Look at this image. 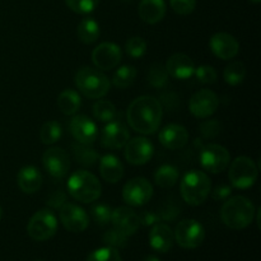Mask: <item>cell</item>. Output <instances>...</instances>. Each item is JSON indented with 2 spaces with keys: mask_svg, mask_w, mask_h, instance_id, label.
<instances>
[{
  "mask_svg": "<svg viewBox=\"0 0 261 261\" xmlns=\"http://www.w3.org/2000/svg\"><path fill=\"white\" fill-rule=\"evenodd\" d=\"M161 102L152 96H140L133 99L126 111L130 127L140 134H154L162 121Z\"/></svg>",
  "mask_w": 261,
  "mask_h": 261,
  "instance_id": "1",
  "label": "cell"
},
{
  "mask_svg": "<svg viewBox=\"0 0 261 261\" xmlns=\"http://www.w3.org/2000/svg\"><path fill=\"white\" fill-rule=\"evenodd\" d=\"M255 205L246 196L237 195L226 199L221 209L223 223L231 229H244L254 221Z\"/></svg>",
  "mask_w": 261,
  "mask_h": 261,
  "instance_id": "2",
  "label": "cell"
},
{
  "mask_svg": "<svg viewBox=\"0 0 261 261\" xmlns=\"http://www.w3.org/2000/svg\"><path fill=\"white\" fill-rule=\"evenodd\" d=\"M181 196L189 205H201L208 199L212 191V182L205 172L191 170L185 173L180 185Z\"/></svg>",
  "mask_w": 261,
  "mask_h": 261,
  "instance_id": "3",
  "label": "cell"
},
{
  "mask_svg": "<svg viewBox=\"0 0 261 261\" xmlns=\"http://www.w3.org/2000/svg\"><path fill=\"white\" fill-rule=\"evenodd\" d=\"M68 191L73 199L83 204L96 201L101 196L102 186L93 173L79 170L68 178Z\"/></svg>",
  "mask_w": 261,
  "mask_h": 261,
  "instance_id": "4",
  "label": "cell"
},
{
  "mask_svg": "<svg viewBox=\"0 0 261 261\" xmlns=\"http://www.w3.org/2000/svg\"><path fill=\"white\" fill-rule=\"evenodd\" d=\"M75 84L87 98H103L110 91V79L99 69L84 66L75 74Z\"/></svg>",
  "mask_w": 261,
  "mask_h": 261,
  "instance_id": "5",
  "label": "cell"
},
{
  "mask_svg": "<svg viewBox=\"0 0 261 261\" xmlns=\"http://www.w3.org/2000/svg\"><path fill=\"white\" fill-rule=\"evenodd\" d=\"M259 176V168L252 158L241 155L232 161L228 171V178L231 185L236 189H249L256 182Z\"/></svg>",
  "mask_w": 261,
  "mask_h": 261,
  "instance_id": "6",
  "label": "cell"
},
{
  "mask_svg": "<svg viewBox=\"0 0 261 261\" xmlns=\"http://www.w3.org/2000/svg\"><path fill=\"white\" fill-rule=\"evenodd\" d=\"M58 232V218L51 209H41L31 217L27 233L35 241H47Z\"/></svg>",
  "mask_w": 261,
  "mask_h": 261,
  "instance_id": "7",
  "label": "cell"
},
{
  "mask_svg": "<svg viewBox=\"0 0 261 261\" xmlns=\"http://www.w3.org/2000/svg\"><path fill=\"white\" fill-rule=\"evenodd\" d=\"M173 237L184 249H196L203 244L205 231L203 224L195 219H184L176 226Z\"/></svg>",
  "mask_w": 261,
  "mask_h": 261,
  "instance_id": "8",
  "label": "cell"
},
{
  "mask_svg": "<svg viewBox=\"0 0 261 261\" xmlns=\"http://www.w3.org/2000/svg\"><path fill=\"white\" fill-rule=\"evenodd\" d=\"M201 167L211 173H221L231 163V154L221 144H208L203 147L200 155Z\"/></svg>",
  "mask_w": 261,
  "mask_h": 261,
  "instance_id": "9",
  "label": "cell"
},
{
  "mask_svg": "<svg viewBox=\"0 0 261 261\" xmlns=\"http://www.w3.org/2000/svg\"><path fill=\"white\" fill-rule=\"evenodd\" d=\"M153 186L147 178L135 177L125 184L122 188V199L132 206H142L150 200Z\"/></svg>",
  "mask_w": 261,
  "mask_h": 261,
  "instance_id": "10",
  "label": "cell"
},
{
  "mask_svg": "<svg viewBox=\"0 0 261 261\" xmlns=\"http://www.w3.org/2000/svg\"><path fill=\"white\" fill-rule=\"evenodd\" d=\"M219 106V98L211 89H200L191 96L189 102L190 112L198 119H208Z\"/></svg>",
  "mask_w": 261,
  "mask_h": 261,
  "instance_id": "11",
  "label": "cell"
},
{
  "mask_svg": "<svg viewBox=\"0 0 261 261\" xmlns=\"http://www.w3.org/2000/svg\"><path fill=\"white\" fill-rule=\"evenodd\" d=\"M45 170L55 178H64L70 170V157L63 148H48L42 155Z\"/></svg>",
  "mask_w": 261,
  "mask_h": 261,
  "instance_id": "12",
  "label": "cell"
},
{
  "mask_svg": "<svg viewBox=\"0 0 261 261\" xmlns=\"http://www.w3.org/2000/svg\"><path fill=\"white\" fill-rule=\"evenodd\" d=\"M122 59V50L114 42H102L94 47L92 53V61L99 70H111L120 64Z\"/></svg>",
  "mask_w": 261,
  "mask_h": 261,
  "instance_id": "13",
  "label": "cell"
},
{
  "mask_svg": "<svg viewBox=\"0 0 261 261\" xmlns=\"http://www.w3.org/2000/svg\"><path fill=\"white\" fill-rule=\"evenodd\" d=\"M125 160L134 166H142L149 162L154 153V147L152 142L147 138L138 137L132 140H127L124 147Z\"/></svg>",
  "mask_w": 261,
  "mask_h": 261,
  "instance_id": "14",
  "label": "cell"
},
{
  "mask_svg": "<svg viewBox=\"0 0 261 261\" xmlns=\"http://www.w3.org/2000/svg\"><path fill=\"white\" fill-rule=\"evenodd\" d=\"M71 135L81 144L92 145L98 137L96 122L86 115H74L69 124Z\"/></svg>",
  "mask_w": 261,
  "mask_h": 261,
  "instance_id": "15",
  "label": "cell"
},
{
  "mask_svg": "<svg viewBox=\"0 0 261 261\" xmlns=\"http://www.w3.org/2000/svg\"><path fill=\"white\" fill-rule=\"evenodd\" d=\"M60 221L65 229L79 233L88 227V214L83 208L73 203H65L60 208Z\"/></svg>",
  "mask_w": 261,
  "mask_h": 261,
  "instance_id": "16",
  "label": "cell"
},
{
  "mask_svg": "<svg viewBox=\"0 0 261 261\" xmlns=\"http://www.w3.org/2000/svg\"><path fill=\"white\" fill-rule=\"evenodd\" d=\"M209 47L217 58L222 60H231L239 54L240 42L231 33L218 32L211 37Z\"/></svg>",
  "mask_w": 261,
  "mask_h": 261,
  "instance_id": "17",
  "label": "cell"
},
{
  "mask_svg": "<svg viewBox=\"0 0 261 261\" xmlns=\"http://www.w3.org/2000/svg\"><path fill=\"white\" fill-rule=\"evenodd\" d=\"M129 139V130L120 121L112 120V121L107 122L106 126L102 130L101 144L109 149H121Z\"/></svg>",
  "mask_w": 261,
  "mask_h": 261,
  "instance_id": "18",
  "label": "cell"
},
{
  "mask_svg": "<svg viewBox=\"0 0 261 261\" xmlns=\"http://www.w3.org/2000/svg\"><path fill=\"white\" fill-rule=\"evenodd\" d=\"M111 222L114 224V228L124 233L125 236H132L138 231L140 226L139 216L127 206H119L114 209L111 213Z\"/></svg>",
  "mask_w": 261,
  "mask_h": 261,
  "instance_id": "19",
  "label": "cell"
},
{
  "mask_svg": "<svg viewBox=\"0 0 261 261\" xmlns=\"http://www.w3.org/2000/svg\"><path fill=\"white\" fill-rule=\"evenodd\" d=\"M165 68L170 76L175 79H180V81H185V79H189L190 76L194 75L195 64H194L193 59L189 55L177 53L173 54L172 56L167 59Z\"/></svg>",
  "mask_w": 261,
  "mask_h": 261,
  "instance_id": "20",
  "label": "cell"
},
{
  "mask_svg": "<svg viewBox=\"0 0 261 261\" xmlns=\"http://www.w3.org/2000/svg\"><path fill=\"white\" fill-rule=\"evenodd\" d=\"M161 144L170 150H177L185 147L189 142V132L180 124H168L158 135Z\"/></svg>",
  "mask_w": 261,
  "mask_h": 261,
  "instance_id": "21",
  "label": "cell"
},
{
  "mask_svg": "<svg viewBox=\"0 0 261 261\" xmlns=\"http://www.w3.org/2000/svg\"><path fill=\"white\" fill-rule=\"evenodd\" d=\"M175 237L170 226L166 223H155L149 232V244L158 252H167L172 249Z\"/></svg>",
  "mask_w": 261,
  "mask_h": 261,
  "instance_id": "22",
  "label": "cell"
},
{
  "mask_svg": "<svg viewBox=\"0 0 261 261\" xmlns=\"http://www.w3.org/2000/svg\"><path fill=\"white\" fill-rule=\"evenodd\" d=\"M166 7L165 0H140L138 7V14L143 22L148 24H155L165 18Z\"/></svg>",
  "mask_w": 261,
  "mask_h": 261,
  "instance_id": "23",
  "label": "cell"
},
{
  "mask_svg": "<svg viewBox=\"0 0 261 261\" xmlns=\"http://www.w3.org/2000/svg\"><path fill=\"white\" fill-rule=\"evenodd\" d=\"M42 175L35 166H24L17 175V184L20 190L25 194H35L42 186Z\"/></svg>",
  "mask_w": 261,
  "mask_h": 261,
  "instance_id": "24",
  "label": "cell"
},
{
  "mask_svg": "<svg viewBox=\"0 0 261 261\" xmlns=\"http://www.w3.org/2000/svg\"><path fill=\"white\" fill-rule=\"evenodd\" d=\"M99 173L109 184H117L124 177V165L114 154H106L99 161Z\"/></svg>",
  "mask_w": 261,
  "mask_h": 261,
  "instance_id": "25",
  "label": "cell"
},
{
  "mask_svg": "<svg viewBox=\"0 0 261 261\" xmlns=\"http://www.w3.org/2000/svg\"><path fill=\"white\" fill-rule=\"evenodd\" d=\"M82 105V98L79 96V93L74 89L68 88L64 89L58 97V107L64 115H75L78 112V110L81 109Z\"/></svg>",
  "mask_w": 261,
  "mask_h": 261,
  "instance_id": "26",
  "label": "cell"
},
{
  "mask_svg": "<svg viewBox=\"0 0 261 261\" xmlns=\"http://www.w3.org/2000/svg\"><path fill=\"white\" fill-rule=\"evenodd\" d=\"M76 35H78L79 40L87 45L96 42L101 35V28H99L98 22L94 18H84L78 24Z\"/></svg>",
  "mask_w": 261,
  "mask_h": 261,
  "instance_id": "27",
  "label": "cell"
},
{
  "mask_svg": "<svg viewBox=\"0 0 261 261\" xmlns=\"http://www.w3.org/2000/svg\"><path fill=\"white\" fill-rule=\"evenodd\" d=\"M178 170L172 165H162L157 168L154 175L155 184L162 189H170L178 181Z\"/></svg>",
  "mask_w": 261,
  "mask_h": 261,
  "instance_id": "28",
  "label": "cell"
},
{
  "mask_svg": "<svg viewBox=\"0 0 261 261\" xmlns=\"http://www.w3.org/2000/svg\"><path fill=\"white\" fill-rule=\"evenodd\" d=\"M223 78L229 86H239L246 78V66L242 61H232L224 69Z\"/></svg>",
  "mask_w": 261,
  "mask_h": 261,
  "instance_id": "29",
  "label": "cell"
},
{
  "mask_svg": "<svg viewBox=\"0 0 261 261\" xmlns=\"http://www.w3.org/2000/svg\"><path fill=\"white\" fill-rule=\"evenodd\" d=\"M137 74V69L133 65H122L115 71L114 76H112V83L116 88L126 89L127 87L134 83Z\"/></svg>",
  "mask_w": 261,
  "mask_h": 261,
  "instance_id": "30",
  "label": "cell"
},
{
  "mask_svg": "<svg viewBox=\"0 0 261 261\" xmlns=\"http://www.w3.org/2000/svg\"><path fill=\"white\" fill-rule=\"evenodd\" d=\"M93 115L94 119L98 120L101 122H110L115 120L117 111L116 107L112 102L107 101V99L99 98L96 103L93 105Z\"/></svg>",
  "mask_w": 261,
  "mask_h": 261,
  "instance_id": "31",
  "label": "cell"
},
{
  "mask_svg": "<svg viewBox=\"0 0 261 261\" xmlns=\"http://www.w3.org/2000/svg\"><path fill=\"white\" fill-rule=\"evenodd\" d=\"M63 135V129L58 121H47L40 130V139L43 144L51 145L58 142Z\"/></svg>",
  "mask_w": 261,
  "mask_h": 261,
  "instance_id": "32",
  "label": "cell"
},
{
  "mask_svg": "<svg viewBox=\"0 0 261 261\" xmlns=\"http://www.w3.org/2000/svg\"><path fill=\"white\" fill-rule=\"evenodd\" d=\"M74 155H75L76 162H79L83 166H93L98 161V153L91 148L89 145L81 144L74 145Z\"/></svg>",
  "mask_w": 261,
  "mask_h": 261,
  "instance_id": "33",
  "label": "cell"
},
{
  "mask_svg": "<svg viewBox=\"0 0 261 261\" xmlns=\"http://www.w3.org/2000/svg\"><path fill=\"white\" fill-rule=\"evenodd\" d=\"M168 79H170V75H168L165 65L157 63L150 66L149 73H148V82L150 83V86L154 88H163L167 86Z\"/></svg>",
  "mask_w": 261,
  "mask_h": 261,
  "instance_id": "34",
  "label": "cell"
},
{
  "mask_svg": "<svg viewBox=\"0 0 261 261\" xmlns=\"http://www.w3.org/2000/svg\"><path fill=\"white\" fill-rule=\"evenodd\" d=\"M125 51L133 59H140L147 53V41L139 36L129 38L125 43Z\"/></svg>",
  "mask_w": 261,
  "mask_h": 261,
  "instance_id": "35",
  "label": "cell"
},
{
  "mask_svg": "<svg viewBox=\"0 0 261 261\" xmlns=\"http://www.w3.org/2000/svg\"><path fill=\"white\" fill-rule=\"evenodd\" d=\"M87 261H121V256H120L117 249L105 246L92 251L87 257Z\"/></svg>",
  "mask_w": 261,
  "mask_h": 261,
  "instance_id": "36",
  "label": "cell"
},
{
  "mask_svg": "<svg viewBox=\"0 0 261 261\" xmlns=\"http://www.w3.org/2000/svg\"><path fill=\"white\" fill-rule=\"evenodd\" d=\"M66 5L78 14H89L98 5L99 0H65Z\"/></svg>",
  "mask_w": 261,
  "mask_h": 261,
  "instance_id": "37",
  "label": "cell"
},
{
  "mask_svg": "<svg viewBox=\"0 0 261 261\" xmlns=\"http://www.w3.org/2000/svg\"><path fill=\"white\" fill-rule=\"evenodd\" d=\"M91 213L97 224L105 226V224H109L110 221H111L112 209L111 206L107 205V204L99 203L96 204V205L91 209Z\"/></svg>",
  "mask_w": 261,
  "mask_h": 261,
  "instance_id": "38",
  "label": "cell"
},
{
  "mask_svg": "<svg viewBox=\"0 0 261 261\" xmlns=\"http://www.w3.org/2000/svg\"><path fill=\"white\" fill-rule=\"evenodd\" d=\"M103 242L106 244V246L120 249V247H125L127 245V236L117 231L116 228H112L103 234Z\"/></svg>",
  "mask_w": 261,
  "mask_h": 261,
  "instance_id": "39",
  "label": "cell"
},
{
  "mask_svg": "<svg viewBox=\"0 0 261 261\" xmlns=\"http://www.w3.org/2000/svg\"><path fill=\"white\" fill-rule=\"evenodd\" d=\"M194 74L196 75V79L203 84H213L218 78L217 70L211 65H200L199 68H195Z\"/></svg>",
  "mask_w": 261,
  "mask_h": 261,
  "instance_id": "40",
  "label": "cell"
},
{
  "mask_svg": "<svg viewBox=\"0 0 261 261\" xmlns=\"http://www.w3.org/2000/svg\"><path fill=\"white\" fill-rule=\"evenodd\" d=\"M173 12L180 15H189L196 7V0H170Z\"/></svg>",
  "mask_w": 261,
  "mask_h": 261,
  "instance_id": "41",
  "label": "cell"
},
{
  "mask_svg": "<svg viewBox=\"0 0 261 261\" xmlns=\"http://www.w3.org/2000/svg\"><path fill=\"white\" fill-rule=\"evenodd\" d=\"M66 203V195L65 193H63L61 190L59 191H54V193L50 194V196L47 198V204L51 209H60L64 204Z\"/></svg>",
  "mask_w": 261,
  "mask_h": 261,
  "instance_id": "42",
  "label": "cell"
},
{
  "mask_svg": "<svg viewBox=\"0 0 261 261\" xmlns=\"http://www.w3.org/2000/svg\"><path fill=\"white\" fill-rule=\"evenodd\" d=\"M231 193H232L231 186L227 185V184H221V185H218L213 190V193H212V198H213L214 200H218V201L226 200V199H228L229 196H231Z\"/></svg>",
  "mask_w": 261,
  "mask_h": 261,
  "instance_id": "43",
  "label": "cell"
},
{
  "mask_svg": "<svg viewBox=\"0 0 261 261\" xmlns=\"http://www.w3.org/2000/svg\"><path fill=\"white\" fill-rule=\"evenodd\" d=\"M219 122L217 120H211L201 124V133L205 138H213L219 133Z\"/></svg>",
  "mask_w": 261,
  "mask_h": 261,
  "instance_id": "44",
  "label": "cell"
},
{
  "mask_svg": "<svg viewBox=\"0 0 261 261\" xmlns=\"http://www.w3.org/2000/svg\"><path fill=\"white\" fill-rule=\"evenodd\" d=\"M161 221L160 214L155 213L153 211H144L142 214L139 216V222L140 224L143 226H154L155 223Z\"/></svg>",
  "mask_w": 261,
  "mask_h": 261,
  "instance_id": "45",
  "label": "cell"
},
{
  "mask_svg": "<svg viewBox=\"0 0 261 261\" xmlns=\"http://www.w3.org/2000/svg\"><path fill=\"white\" fill-rule=\"evenodd\" d=\"M142 261H161V260L158 259L155 255H148V256H145Z\"/></svg>",
  "mask_w": 261,
  "mask_h": 261,
  "instance_id": "46",
  "label": "cell"
},
{
  "mask_svg": "<svg viewBox=\"0 0 261 261\" xmlns=\"http://www.w3.org/2000/svg\"><path fill=\"white\" fill-rule=\"evenodd\" d=\"M251 3H255V4H259V3L261 2V0H250Z\"/></svg>",
  "mask_w": 261,
  "mask_h": 261,
  "instance_id": "47",
  "label": "cell"
},
{
  "mask_svg": "<svg viewBox=\"0 0 261 261\" xmlns=\"http://www.w3.org/2000/svg\"><path fill=\"white\" fill-rule=\"evenodd\" d=\"M3 217V209H2V205H0V219H2Z\"/></svg>",
  "mask_w": 261,
  "mask_h": 261,
  "instance_id": "48",
  "label": "cell"
},
{
  "mask_svg": "<svg viewBox=\"0 0 261 261\" xmlns=\"http://www.w3.org/2000/svg\"><path fill=\"white\" fill-rule=\"evenodd\" d=\"M124 2H129V0H124Z\"/></svg>",
  "mask_w": 261,
  "mask_h": 261,
  "instance_id": "49",
  "label": "cell"
},
{
  "mask_svg": "<svg viewBox=\"0 0 261 261\" xmlns=\"http://www.w3.org/2000/svg\"><path fill=\"white\" fill-rule=\"evenodd\" d=\"M35 261H42V260H35Z\"/></svg>",
  "mask_w": 261,
  "mask_h": 261,
  "instance_id": "50",
  "label": "cell"
}]
</instances>
